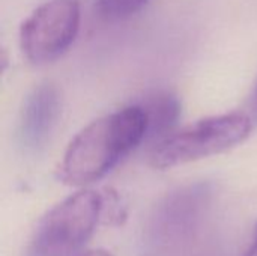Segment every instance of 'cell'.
Listing matches in <instances>:
<instances>
[{"instance_id":"obj_1","label":"cell","mask_w":257,"mask_h":256,"mask_svg":"<svg viewBox=\"0 0 257 256\" xmlns=\"http://www.w3.org/2000/svg\"><path fill=\"white\" fill-rule=\"evenodd\" d=\"M148 137L146 115L139 103L107 113L80 130L69 142L57 178L84 187L104 178Z\"/></svg>"},{"instance_id":"obj_10","label":"cell","mask_w":257,"mask_h":256,"mask_svg":"<svg viewBox=\"0 0 257 256\" xmlns=\"http://www.w3.org/2000/svg\"><path fill=\"white\" fill-rule=\"evenodd\" d=\"M242 256H257V223L256 226H254V231H253L251 241H250L248 247L245 249V252H244Z\"/></svg>"},{"instance_id":"obj_2","label":"cell","mask_w":257,"mask_h":256,"mask_svg":"<svg viewBox=\"0 0 257 256\" xmlns=\"http://www.w3.org/2000/svg\"><path fill=\"white\" fill-rule=\"evenodd\" d=\"M217 189L209 181L179 186L152 208L142 234V256H197L214 219Z\"/></svg>"},{"instance_id":"obj_4","label":"cell","mask_w":257,"mask_h":256,"mask_svg":"<svg viewBox=\"0 0 257 256\" xmlns=\"http://www.w3.org/2000/svg\"><path fill=\"white\" fill-rule=\"evenodd\" d=\"M104 217V193L83 189L48 210L38 222L26 256H72Z\"/></svg>"},{"instance_id":"obj_9","label":"cell","mask_w":257,"mask_h":256,"mask_svg":"<svg viewBox=\"0 0 257 256\" xmlns=\"http://www.w3.org/2000/svg\"><path fill=\"white\" fill-rule=\"evenodd\" d=\"M247 113L250 115V118L257 122V78L251 88V92L248 95V100H247Z\"/></svg>"},{"instance_id":"obj_6","label":"cell","mask_w":257,"mask_h":256,"mask_svg":"<svg viewBox=\"0 0 257 256\" xmlns=\"http://www.w3.org/2000/svg\"><path fill=\"white\" fill-rule=\"evenodd\" d=\"M62 112V95L51 81L35 86L23 101L18 140L27 152L42 151L51 140Z\"/></svg>"},{"instance_id":"obj_7","label":"cell","mask_w":257,"mask_h":256,"mask_svg":"<svg viewBox=\"0 0 257 256\" xmlns=\"http://www.w3.org/2000/svg\"><path fill=\"white\" fill-rule=\"evenodd\" d=\"M139 104L148 121V137L155 143L175 131L181 116V101L169 91H155L146 94Z\"/></svg>"},{"instance_id":"obj_5","label":"cell","mask_w":257,"mask_h":256,"mask_svg":"<svg viewBox=\"0 0 257 256\" xmlns=\"http://www.w3.org/2000/svg\"><path fill=\"white\" fill-rule=\"evenodd\" d=\"M81 21L78 0H48L21 24L20 47L26 59L42 65L59 59L75 41Z\"/></svg>"},{"instance_id":"obj_3","label":"cell","mask_w":257,"mask_h":256,"mask_svg":"<svg viewBox=\"0 0 257 256\" xmlns=\"http://www.w3.org/2000/svg\"><path fill=\"white\" fill-rule=\"evenodd\" d=\"M247 112H232L203 118L154 143L149 164L166 170L218 155L244 143L253 130Z\"/></svg>"},{"instance_id":"obj_8","label":"cell","mask_w":257,"mask_h":256,"mask_svg":"<svg viewBox=\"0 0 257 256\" xmlns=\"http://www.w3.org/2000/svg\"><path fill=\"white\" fill-rule=\"evenodd\" d=\"M151 0H96L99 14L108 20H123L140 9H143Z\"/></svg>"},{"instance_id":"obj_11","label":"cell","mask_w":257,"mask_h":256,"mask_svg":"<svg viewBox=\"0 0 257 256\" xmlns=\"http://www.w3.org/2000/svg\"><path fill=\"white\" fill-rule=\"evenodd\" d=\"M80 256H113L110 252H107V250H101V249H98V250H90V252H86V253H83V255Z\"/></svg>"}]
</instances>
